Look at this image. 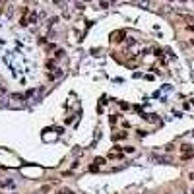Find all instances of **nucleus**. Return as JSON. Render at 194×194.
<instances>
[{"instance_id":"obj_1","label":"nucleus","mask_w":194,"mask_h":194,"mask_svg":"<svg viewBox=\"0 0 194 194\" xmlns=\"http://www.w3.org/2000/svg\"><path fill=\"white\" fill-rule=\"evenodd\" d=\"M181 151H182V159H190L194 155V151H192V146H188V144H184L181 148Z\"/></svg>"},{"instance_id":"obj_2","label":"nucleus","mask_w":194,"mask_h":194,"mask_svg":"<svg viewBox=\"0 0 194 194\" xmlns=\"http://www.w3.org/2000/svg\"><path fill=\"white\" fill-rule=\"evenodd\" d=\"M109 157L111 159H118V157H122V151H118V149H113L109 153Z\"/></svg>"},{"instance_id":"obj_3","label":"nucleus","mask_w":194,"mask_h":194,"mask_svg":"<svg viewBox=\"0 0 194 194\" xmlns=\"http://www.w3.org/2000/svg\"><path fill=\"white\" fill-rule=\"evenodd\" d=\"M182 19H186V21H192L194 23V16L192 14H182Z\"/></svg>"},{"instance_id":"obj_4","label":"nucleus","mask_w":194,"mask_h":194,"mask_svg":"<svg viewBox=\"0 0 194 194\" xmlns=\"http://www.w3.org/2000/svg\"><path fill=\"white\" fill-rule=\"evenodd\" d=\"M56 194H74L72 190H68V188H62V190H58Z\"/></svg>"},{"instance_id":"obj_5","label":"nucleus","mask_w":194,"mask_h":194,"mask_svg":"<svg viewBox=\"0 0 194 194\" xmlns=\"http://www.w3.org/2000/svg\"><path fill=\"white\" fill-rule=\"evenodd\" d=\"M103 163H105L103 157H97V159H95V165H103Z\"/></svg>"},{"instance_id":"obj_6","label":"nucleus","mask_w":194,"mask_h":194,"mask_svg":"<svg viewBox=\"0 0 194 194\" xmlns=\"http://www.w3.org/2000/svg\"><path fill=\"white\" fill-rule=\"evenodd\" d=\"M118 138L122 140V138H126V134H124V132H120V134H115V140H118Z\"/></svg>"},{"instance_id":"obj_7","label":"nucleus","mask_w":194,"mask_h":194,"mask_svg":"<svg viewBox=\"0 0 194 194\" xmlns=\"http://www.w3.org/2000/svg\"><path fill=\"white\" fill-rule=\"evenodd\" d=\"M47 68H51V70H54V62H52V60H49V62H47Z\"/></svg>"},{"instance_id":"obj_8","label":"nucleus","mask_w":194,"mask_h":194,"mask_svg":"<svg viewBox=\"0 0 194 194\" xmlns=\"http://www.w3.org/2000/svg\"><path fill=\"white\" fill-rule=\"evenodd\" d=\"M188 179H190V181H194V171H192L190 175H188Z\"/></svg>"}]
</instances>
